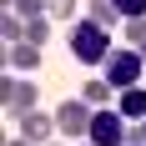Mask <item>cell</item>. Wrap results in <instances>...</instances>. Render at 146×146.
I'll use <instances>...</instances> for the list:
<instances>
[{"instance_id":"17","label":"cell","mask_w":146,"mask_h":146,"mask_svg":"<svg viewBox=\"0 0 146 146\" xmlns=\"http://www.w3.org/2000/svg\"><path fill=\"white\" fill-rule=\"evenodd\" d=\"M131 141H146V121H141V126H131Z\"/></svg>"},{"instance_id":"2","label":"cell","mask_w":146,"mask_h":146,"mask_svg":"<svg viewBox=\"0 0 146 146\" xmlns=\"http://www.w3.org/2000/svg\"><path fill=\"white\" fill-rule=\"evenodd\" d=\"M141 71H146V50H136V45H116V50L106 56V66H101V76H106L116 91L141 86Z\"/></svg>"},{"instance_id":"5","label":"cell","mask_w":146,"mask_h":146,"mask_svg":"<svg viewBox=\"0 0 146 146\" xmlns=\"http://www.w3.org/2000/svg\"><path fill=\"white\" fill-rule=\"evenodd\" d=\"M91 116H96V106H91L86 96H76V101H60V106H56L60 136H91Z\"/></svg>"},{"instance_id":"20","label":"cell","mask_w":146,"mask_h":146,"mask_svg":"<svg viewBox=\"0 0 146 146\" xmlns=\"http://www.w3.org/2000/svg\"><path fill=\"white\" fill-rule=\"evenodd\" d=\"M81 146H96V141H91V136H86V141H81Z\"/></svg>"},{"instance_id":"3","label":"cell","mask_w":146,"mask_h":146,"mask_svg":"<svg viewBox=\"0 0 146 146\" xmlns=\"http://www.w3.org/2000/svg\"><path fill=\"white\" fill-rule=\"evenodd\" d=\"M91 141L96 146H126L131 141V121L121 116L116 106H101V111L91 116Z\"/></svg>"},{"instance_id":"11","label":"cell","mask_w":146,"mask_h":146,"mask_svg":"<svg viewBox=\"0 0 146 146\" xmlns=\"http://www.w3.org/2000/svg\"><path fill=\"white\" fill-rule=\"evenodd\" d=\"M0 35H5V45H20V40H25V15L5 10V15H0Z\"/></svg>"},{"instance_id":"12","label":"cell","mask_w":146,"mask_h":146,"mask_svg":"<svg viewBox=\"0 0 146 146\" xmlns=\"http://www.w3.org/2000/svg\"><path fill=\"white\" fill-rule=\"evenodd\" d=\"M121 35H126V45L146 50V15H131V20H121Z\"/></svg>"},{"instance_id":"4","label":"cell","mask_w":146,"mask_h":146,"mask_svg":"<svg viewBox=\"0 0 146 146\" xmlns=\"http://www.w3.org/2000/svg\"><path fill=\"white\" fill-rule=\"evenodd\" d=\"M0 106H5V116H25V111H35V86H30L25 76L5 71V81H0Z\"/></svg>"},{"instance_id":"16","label":"cell","mask_w":146,"mask_h":146,"mask_svg":"<svg viewBox=\"0 0 146 146\" xmlns=\"http://www.w3.org/2000/svg\"><path fill=\"white\" fill-rule=\"evenodd\" d=\"M116 10L131 20V15H146V0H116Z\"/></svg>"},{"instance_id":"19","label":"cell","mask_w":146,"mask_h":146,"mask_svg":"<svg viewBox=\"0 0 146 146\" xmlns=\"http://www.w3.org/2000/svg\"><path fill=\"white\" fill-rule=\"evenodd\" d=\"M45 146H66V136H60V141H45Z\"/></svg>"},{"instance_id":"8","label":"cell","mask_w":146,"mask_h":146,"mask_svg":"<svg viewBox=\"0 0 146 146\" xmlns=\"http://www.w3.org/2000/svg\"><path fill=\"white\" fill-rule=\"evenodd\" d=\"M116 111H121L126 121H146V86H126V91L116 96Z\"/></svg>"},{"instance_id":"21","label":"cell","mask_w":146,"mask_h":146,"mask_svg":"<svg viewBox=\"0 0 146 146\" xmlns=\"http://www.w3.org/2000/svg\"><path fill=\"white\" fill-rule=\"evenodd\" d=\"M126 146H146V141H126Z\"/></svg>"},{"instance_id":"13","label":"cell","mask_w":146,"mask_h":146,"mask_svg":"<svg viewBox=\"0 0 146 146\" xmlns=\"http://www.w3.org/2000/svg\"><path fill=\"white\" fill-rule=\"evenodd\" d=\"M10 10L25 20H40V15H50V0H10Z\"/></svg>"},{"instance_id":"9","label":"cell","mask_w":146,"mask_h":146,"mask_svg":"<svg viewBox=\"0 0 146 146\" xmlns=\"http://www.w3.org/2000/svg\"><path fill=\"white\" fill-rule=\"evenodd\" d=\"M86 20H96V25H106V30H121L126 15L116 10V0H86Z\"/></svg>"},{"instance_id":"6","label":"cell","mask_w":146,"mask_h":146,"mask_svg":"<svg viewBox=\"0 0 146 146\" xmlns=\"http://www.w3.org/2000/svg\"><path fill=\"white\" fill-rule=\"evenodd\" d=\"M56 116H45V111H25L20 116V136L25 141H35V146H45V141H56Z\"/></svg>"},{"instance_id":"18","label":"cell","mask_w":146,"mask_h":146,"mask_svg":"<svg viewBox=\"0 0 146 146\" xmlns=\"http://www.w3.org/2000/svg\"><path fill=\"white\" fill-rule=\"evenodd\" d=\"M5 146H35V141H25V136H10V141H5Z\"/></svg>"},{"instance_id":"1","label":"cell","mask_w":146,"mask_h":146,"mask_svg":"<svg viewBox=\"0 0 146 146\" xmlns=\"http://www.w3.org/2000/svg\"><path fill=\"white\" fill-rule=\"evenodd\" d=\"M66 40H71V56L81 60V66H106V56L116 50V45H111V30L96 25V20H86V15L66 30Z\"/></svg>"},{"instance_id":"15","label":"cell","mask_w":146,"mask_h":146,"mask_svg":"<svg viewBox=\"0 0 146 146\" xmlns=\"http://www.w3.org/2000/svg\"><path fill=\"white\" fill-rule=\"evenodd\" d=\"M50 20H60V25H76V0H50Z\"/></svg>"},{"instance_id":"10","label":"cell","mask_w":146,"mask_h":146,"mask_svg":"<svg viewBox=\"0 0 146 146\" xmlns=\"http://www.w3.org/2000/svg\"><path fill=\"white\" fill-rule=\"evenodd\" d=\"M81 96H86V101L101 111V106H111V96H121V91H116V86H111V81L101 76V81H86V86H81Z\"/></svg>"},{"instance_id":"14","label":"cell","mask_w":146,"mask_h":146,"mask_svg":"<svg viewBox=\"0 0 146 146\" xmlns=\"http://www.w3.org/2000/svg\"><path fill=\"white\" fill-rule=\"evenodd\" d=\"M50 30H56V20H50V15H40V20H25V40L45 45V40H50Z\"/></svg>"},{"instance_id":"7","label":"cell","mask_w":146,"mask_h":146,"mask_svg":"<svg viewBox=\"0 0 146 146\" xmlns=\"http://www.w3.org/2000/svg\"><path fill=\"white\" fill-rule=\"evenodd\" d=\"M35 66H40V45H35V40L5 45V71H15V76H30Z\"/></svg>"}]
</instances>
